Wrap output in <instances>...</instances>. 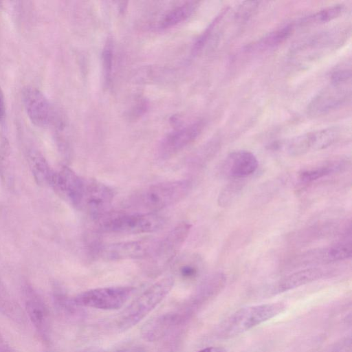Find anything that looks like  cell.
I'll use <instances>...</instances> for the list:
<instances>
[{
	"label": "cell",
	"mask_w": 352,
	"mask_h": 352,
	"mask_svg": "<svg viewBox=\"0 0 352 352\" xmlns=\"http://www.w3.org/2000/svg\"><path fill=\"white\" fill-rule=\"evenodd\" d=\"M192 186V182L184 179L151 184L131 194L124 206L137 212L156 213L183 200Z\"/></svg>",
	"instance_id": "6da1fadb"
},
{
	"label": "cell",
	"mask_w": 352,
	"mask_h": 352,
	"mask_svg": "<svg viewBox=\"0 0 352 352\" xmlns=\"http://www.w3.org/2000/svg\"><path fill=\"white\" fill-rule=\"evenodd\" d=\"M286 309L283 302H270L240 308L224 319L217 328L222 339L237 336L276 317Z\"/></svg>",
	"instance_id": "7a4b0ae2"
},
{
	"label": "cell",
	"mask_w": 352,
	"mask_h": 352,
	"mask_svg": "<svg viewBox=\"0 0 352 352\" xmlns=\"http://www.w3.org/2000/svg\"><path fill=\"white\" fill-rule=\"evenodd\" d=\"M96 221L100 231L127 234L155 232L162 230L166 222L157 213L109 211Z\"/></svg>",
	"instance_id": "3957f363"
},
{
	"label": "cell",
	"mask_w": 352,
	"mask_h": 352,
	"mask_svg": "<svg viewBox=\"0 0 352 352\" xmlns=\"http://www.w3.org/2000/svg\"><path fill=\"white\" fill-rule=\"evenodd\" d=\"M174 283V277L168 276L148 287L122 311L117 320L118 328L126 331L139 323L165 298Z\"/></svg>",
	"instance_id": "277c9868"
},
{
	"label": "cell",
	"mask_w": 352,
	"mask_h": 352,
	"mask_svg": "<svg viewBox=\"0 0 352 352\" xmlns=\"http://www.w3.org/2000/svg\"><path fill=\"white\" fill-rule=\"evenodd\" d=\"M351 94V69L336 71L332 74L329 84L309 103L307 113L312 117L325 115L345 103Z\"/></svg>",
	"instance_id": "5b68a950"
},
{
	"label": "cell",
	"mask_w": 352,
	"mask_h": 352,
	"mask_svg": "<svg viewBox=\"0 0 352 352\" xmlns=\"http://www.w3.org/2000/svg\"><path fill=\"white\" fill-rule=\"evenodd\" d=\"M190 228L189 223L181 222L159 240L153 254L146 259L145 267L150 274L163 272L174 261L188 238Z\"/></svg>",
	"instance_id": "8992f818"
},
{
	"label": "cell",
	"mask_w": 352,
	"mask_h": 352,
	"mask_svg": "<svg viewBox=\"0 0 352 352\" xmlns=\"http://www.w3.org/2000/svg\"><path fill=\"white\" fill-rule=\"evenodd\" d=\"M134 288L129 286H112L84 291L70 299L73 306L102 310L121 308L129 299Z\"/></svg>",
	"instance_id": "52a82bcc"
},
{
	"label": "cell",
	"mask_w": 352,
	"mask_h": 352,
	"mask_svg": "<svg viewBox=\"0 0 352 352\" xmlns=\"http://www.w3.org/2000/svg\"><path fill=\"white\" fill-rule=\"evenodd\" d=\"M114 196V191L109 186L98 180L85 178L78 210L96 219L109 212Z\"/></svg>",
	"instance_id": "ba28073f"
},
{
	"label": "cell",
	"mask_w": 352,
	"mask_h": 352,
	"mask_svg": "<svg viewBox=\"0 0 352 352\" xmlns=\"http://www.w3.org/2000/svg\"><path fill=\"white\" fill-rule=\"evenodd\" d=\"M158 241L149 238L111 243L100 249L99 254L107 261L146 260L153 254Z\"/></svg>",
	"instance_id": "9c48e42d"
},
{
	"label": "cell",
	"mask_w": 352,
	"mask_h": 352,
	"mask_svg": "<svg viewBox=\"0 0 352 352\" xmlns=\"http://www.w3.org/2000/svg\"><path fill=\"white\" fill-rule=\"evenodd\" d=\"M22 100L30 121L39 127H47L55 120L54 109L46 96L37 88L27 86L22 91Z\"/></svg>",
	"instance_id": "30bf717a"
},
{
	"label": "cell",
	"mask_w": 352,
	"mask_h": 352,
	"mask_svg": "<svg viewBox=\"0 0 352 352\" xmlns=\"http://www.w3.org/2000/svg\"><path fill=\"white\" fill-rule=\"evenodd\" d=\"M85 178L79 176L70 168L64 166L54 170L50 187L65 201L78 210L84 186Z\"/></svg>",
	"instance_id": "8fae6325"
},
{
	"label": "cell",
	"mask_w": 352,
	"mask_h": 352,
	"mask_svg": "<svg viewBox=\"0 0 352 352\" xmlns=\"http://www.w3.org/2000/svg\"><path fill=\"white\" fill-rule=\"evenodd\" d=\"M351 254V242L344 241L308 251L301 254L295 262L301 265L325 264L347 259Z\"/></svg>",
	"instance_id": "7c38bea8"
},
{
	"label": "cell",
	"mask_w": 352,
	"mask_h": 352,
	"mask_svg": "<svg viewBox=\"0 0 352 352\" xmlns=\"http://www.w3.org/2000/svg\"><path fill=\"white\" fill-rule=\"evenodd\" d=\"M203 126V123L199 121L169 133L160 146V157L167 159L183 150L196 140Z\"/></svg>",
	"instance_id": "4fadbf2b"
},
{
	"label": "cell",
	"mask_w": 352,
	"mask_h": 352,
	"mask_svg": "<svg viewBox=\"0 0 352 352\" xmlns=\"http://www.w3.org/2000/svg\"><path fill=\"white\" fill-rule=\"evenodd\" d=\"M25 306L27 314L34 328L43 338H48L50 331L49 310L39 295L32 288L25 289Z\"/></svg>",
	"instance_id": "5bb4252c"
},
{
	"label": "cell",
	"mask_w": 352,
	"mask_h": 352,
	"mask_svg": "<svg viewBox=\"0 0 352 352\" xmlns=\"http://www.w3.org/2000/svg\"><path fill=\"white\" fill-rule=\"evenodd\" d=\"M258 165L257 158L252 152L245 150L236 151L226 159L223 173L233 179H243L253 174Z\"/></svg>",
	"instance_id": "9a60e30c"
},
{
	"label": "cell",
	"mask_w": 352,
	"mask_h": 352,
	"mask_svg": "<svg viewBox=\"0 0 352 352\" xmlns=\"http://www.w3.org/2000/svg\"><path fill=\"white\" fill-rule=\"evenodd\" d=\"M329 272L327 269L318 267L299 270L280 280L274 289V292H284L320 280L327 276Z\"/></svg>",
	"instance_id": "2e32d148"
},
{
	"label": "cell",
	"mask_w": 352,
	"mask_h": 352,
	"mask_svg": "<svg viewBox=\"0 0 352 352\" xmlns=\"http://www.w3.org/2000/svg\"><path fill=\"white\" fill-rule=\"evenodd\" d=\"M179 320L175 314H167L154 318L144 325L142 335L146 340H157L165 335Z\"/></svg>",
	"instance_id": "e0dca14e"
},
{
	"label": "cell",
	"mask_w": 352,
	"mask_h": 352,
	"mask_svg": "<svg viewBox=\"0 0 352 352\" xmlns=\"http://www.w3.org/2000/svg\"><path fill=\"white\" fill-rule=\"evenodd\" d=\"M340 135L339 129L329 127L304 134L307 153L326 148L333 144Z\"/></svg>",
	"instance_id": "ac0fdd59"
},
{
	"label": "cell",
	"mask_w": 352,
	"mask_h": 352,
	"mask_svg": "<svg viewBox=\"0 0 352 352\" xmlns=\"http://www.w3.org/2000/svg\"><path fill=\"white\" fill-rule=\"evenodd\" d=\"M30 169L34 180L38 185L46 187L50 186L54 170L37 151H32L28 155Z\"/></svg>",
	"instance_id": "d6986e66"
},
{
	"label": "cell",
	"mask_w": 352,
	"mask_h": 352,
	"mask_svg": "<svg viewBox=\"0 0 352 352\" xmlns=\"http://www.w3.org/2000/svg\"><path fill=\"white\" fill-rule=\"evenodd\" d=\"M198 6L197 1H188L168 12L160 21L161 28L174 26L188 18Z\"/></svg>",
	"instance_id": "ffe728a7"
},
{
	"label": "cell",
	"mask_w": 352,
	"mask_h": 352,
	"mask_svg": "<svg viewBox=\"0 0 352 352\" xmlns=\"http://www.w3.org/2000/svg\"><path fill=\"white\" fill-rule=\"evenodd\" d=\"M343 164L340 162L327 163L318 166L302 170L298 173L299 179L304 183H309L323 177L340 171Z\"/></svg>",
	"instance_id": "44dd1931"
},
{
	"label": "cell",
	"mask_w": 352,
	"mask_h": 352,
	"mask_svg": "<svg viewBox=\"0 0 352 352\" xmlns=\"http://www.w3.org/2000/svg\"><path fill=\"white\" fill-rule=\"evenodd\" d=\"M294 31L293 25H287L261 38L256 46L261 49H267L279 45L287 40Z\"/></svg>",
	"instance_id": "7402d4cb"
},
{
	"label": "cell",
	"mask_w": 352,
	"mask_h": 352,
	"mask_svg": "<svg viewBox=\"0 0 352 352\" xmlns=\"http://www.w3.org/2000/svg\"><path fill=\"white\" fill-rule=\"evenodd\" d=\"M241 179H233L221 190L217 199L219 206H229L237 199L244 185Z\"/></svg>",
	"instance_id": "603a6c76"
},
{
	"label": "cell",
	"mask_w": 352,
	"mask_h": 352,
	"mask_svg": "<svg viewBox=\"0 0 352 352\" xmlns=\"http://www.w3.org/2000/svg\"><path fill=\"white\" fill-rule=\"evenodd\" d=\"M178 274L185 279L195 278L200 270L201 261L195 256L184 258L177 262Z\"/></svg>",
	"instance_id": "cb8c5ba5"
},
{
	"label": "cell",
	"mask_w": 352,
	"mask_h": 352,
	"mask_svg": "<svg viewBox=\"0 0 352 352\" xmlns=\"http://www.w3.org/2000/svg\"><path fill=\"white\" fill-rule=\"evenodd\" d=\"M344 7L342 5H335L322 10L309 17L308 21L316 23H325L331 21L342 14Z\"/></svg>",
	"instance_id": "d4e9b609"
},
{
	"label": "cell",
	"mask_w": 352,
	"mask_h": 352,
	"mask_svg": "<svg viewBox=\"0 0 352 352\" xmlns=\"http://www.w3.org/2000/svg\"><path fill=\"white\" fill-rule=\"evenodd\" d=\"M10 146L6 138L0 133V173L4 179H9Z\"/></svg>",
	"instance_id": "484cf974"
},
{
	"label": "cell",
	"mask_w": 352,
	"mask_h": 352,
	"mask_svg": "<svg viewBox=\"0 0 352 352\" xmlns=\"http://www.w3.org/2000/svg\"><path fill=\"white\" fill-rule=\"evenodd\" d=\"M102 56L104 78L107 83H109L110 82L112 70V50L109 44L105 46Z\"/></svg>",
	"instance_id": "4316f807"
},
{
	"label": "cell",
	"mask_w": 352,
	"mask_h": 352,
	"mask_svg": "<svg viewBox=\"0 0 352 352\" xmlns=\"http://www.w3.org/2000/svg\"><path fill=\"white\" fill-rule=\"evenodd\" d=\"M113 352H147V350L142 346L134 345L120 348Z\"/></svg>",
	"instance_id": "83f0119b"
},
{
	"label": "cell",
	"mask_w": 352,
	"mask_h": 352,
	"mask_svg": "<svg viewBox=\"0 0 352 352\" xmlns=\"http://www.w3.org/2000/svg\"><path fill=\"white\" fill-rule=\"evenodd\" d=\"M6 116V105L3 91L0 87V122H3Z\"/></svg>",
	"instance_id": "f1b7e54d"
},
{
	"label": "cell",
	"mask_w": 352,
	"mask_h": 352,
	"mask_svg": "<svg viewBox=\"0 0 352 352\" xmlns=\"http://www.w3.org/2000/svg\"><path fill=\"white\" fill-rule=\"evenodd\" d=\"M197 352H227V351L222 347L208 346L202 349Z\"/></svg>",
	"instance_id": "f546056e"
},
{
	"label": "cell",
	"mask_w": 352,
	"mask_h": 352,
	"mask_svg": "<svg viewBox=\"0 0 352 352\" xmlns=\"http://www.w3.org/2000/svg\"><path fill=\"white\" fill-rule=\"evenodd\" d=\"M0 352H14L0 336Z\"/></svg>",
	"instance_id": "4dcf8cb0"
},
{
	"label": "cell",
	"mask_w": 352,
	"mask_h": 352,
	"mask_svg": "<svg viewBox=\"0 0 352 352\" xmlns=\"http://www.w3.org/2000/svg\"><path fill=\"white\" fill-rule=\"evenodd\" d=\"M76 352H104V351L102 349H99V348L91 347V348L82 349V350H80V351H78Z\"/></svg>",
	"instance_id": "1f68e13d"
}]
</instances>
